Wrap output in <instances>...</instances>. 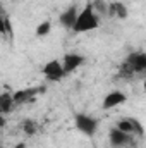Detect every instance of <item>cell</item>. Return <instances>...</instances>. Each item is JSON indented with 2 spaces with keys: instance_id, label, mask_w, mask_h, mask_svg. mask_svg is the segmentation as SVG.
I'll return each instance as SVG.
<instances>
[{
  "instance_id": "obj_1",
  "label": "cell",
  "mask_w": 146,
  "mask_h": 148,
  "mask_svg": "<svg viewBox=\"0 0 146 148\" xmlns=\"http://www.w3.org/2000/svg\"><path fill=\"white\" fill-rule=\"evenodd\" d=\"M100 26V16L96 14L93 3H88L83 10H79V16H77V21L72 28V33L79 35V33H88V31H93Z\"/></svg>"
},
{
  "instance_id": "obj_2",
  "label": "cell",
  "mask_w": 146,
  "mask_h": 148,
  "mask_svg": "<svg viewBox=\"0 0 146 148\" xmlns=\"http://www.w3.org/2000/svg\"><path fill=\"white\" fill-rule=\"evenodd\" d=\"M74 124H76V129L81 131L84 136L88 138H93L96 134V129H98V121L88 114H76L74 115Z\"/></svg>"
},
{
  "instance_id": "obj_3",
  "label": "cell",
  "mask_w": 146,
  "mask_h": 148,
  "mask_svg": "<svg viewBox=\"0 0 146 148\" xmlns=\"http://www.w3.org/2000/svg\"><path fill=\"white\" fill-rule=\"evenodd\" d=\"M41 73L45 76V79H48V81H52V83H59V81H62L64 76H65L62 60H55V59H53V60H48V62L43 66Z\"/></svg>"
},
{
  "instance_id": "obj_4",
  "label": "cell",
  "mask_w": 146,
  "mask_h": 148,
  "mask_svg": "<svg viewBox=\"0 0 146 148\" xmlns=\"http://www.w3.org/2000/svg\"><path fill=\"white\" fill-rule=\"evenodd\" d=\"M108 141L113 148H124L132 141V134H127V133H124L122 129H119V127L115 126V127L110 129Z\"/></svg>"
},
{
  "instance_id": "obj_5",
  "label": "cell",
  "mask_w": 146,
  "mask_h": 148,
  "mask_svg": "<svg viewBox=\"0 0 146 148\" xmlns=\"http://www.w3.org/2000/svg\"><path fill=\"white\" fill-rule=\"evenodd\" d=\"M84 64V57L83 55H79V53H65L64 55V59H62V66H64V71H65V76L67 74L74 73L76 69H79L81 66Z\"/></svg>"
},
{
  "instance_id": "obj_6",
  "label": "cell",
  "mask_w": 146,
  "mask_h": 148,
  "mask_svg": "<svg viewBox=\"0 0 146 148\" xmlns=\"http://www.w3.org/2000/svg\"><path fill=\"white\" fill-rule=\"evenodd\" d=\"M134 73H143L146 71V53L141 52H132L127 55V59L124 60Z\"/></svg>"
},
{
  "instance_id": "obj_7",
  "label": "cell",
  "mask_w": 146,
  "mask_h": 148,
  "mask_svg": "<svg viewBox=\"0 0 146 148\" xmlns=\"http://www.w3.org/2000/svg\"><path fill=\"white\" fill-rule=\"evenodd\" d=\"M77 16H79L77 7H76V5H71V7H67V9L59 16V23H60L65 29H71V31H72L74 24H76V21H77Z\"/></svg>"
},
{
  "instance_id": "obj_8",
  "label": "cell",
  "mask_w": 146,
  "mask_h": 148,
  "mask_svg": "<svg viewBox=\"0 0 146 148\" xmlns=\"http://www.w3.org/2000/svg\"><path fill=\"white\" fill-rule=\"evenodd\" d=\"M127 100V97H126V93H122V91H119V90H113V91H110L108 95L103 98V103H102V107L105 109V110H110V109H115V107H119L120 103H124Z\"/></svg>"
},
{
  "instance_id": "obj_9",
  "label": "cell",
  "mask_w": 146,
  "mask_h": 148,
  "mask_svg": "<svg viewBox=\"0 0 146 148\" xmlns=\"http://www.w3.org/2000/svg\"><path fill=\"white\" fill-rule=\"evenodd\" d=\"M14 105H16L14 95H12L10 91H3V93L0 95V112L5 115V114H9V112L12 110Z\"/></svg>"
},
{
  "instance_id": "obj_10",
  "label": "cell",
  "mask_w": 146,
  "mask_h": 148,
  "mask_svg": "<svg viewBox=\"0 0 146 148\" xmlns=\"http://www.w3.org/2000/svg\"><path fill=\"white\" fill-rule=\"evenodd\" d=\"M0 29H2V35L7 38H14V28L10 24V19L5 12H2V19H0Z\"/></svg>"
},
{
  "instance_id": "obj_11",
  "label": "cell",
  "mask_w": 146,
  "mask_h": 148,
  "mask_svg": "<svg viewBox=\"0 0 146 148\" xmlns=\"http://www.w3.org/2000/svg\"><path fill=\"white\" fill-rule=\"evenodd\" d=\"M21 129H23V133H24V134L33 136V134H36V131H38V124L33 121V119H26V121H23Z\"/></svg>"
},
{
  "instance_id": "obj_12",
  "label": "cell",
  "mask_w": 146,
  "mask_h": 148,
  "mask_svg": "<svg viewBox=\"0 0 146 148\" xmlns=\"http://www.w3.org/2000/svg\"><path fill=\"white\" fill-rule=\"evenodd\" d=\"M98 16H108V3L105 0H93L91 2Z\"/></svg>"
},
{
  "instance_id": "obj_13",
  "label": "cell",
  "mask_w": 146,
  "mask_h": 148,
  "mask_svg": "<svg viewBox=\"0 0 146 148\" xmlns=\"http://www.w3.org/2000/svg\"><path fill=\"white\" fill-rule=\"evenodd\" d=\"M50 31H52V23H50V21H43L41 24H38L36 26L35 35H36L38 38H43V36H46Z\"/></svg>"
},
{
  "instance_id": "obj_14",
  "label": "cell",
  "mask_w": 146,
  "mask_h": 148,
  "mask_svg": "<svg viewBox=\"0 0 146 148\" xmlns=\"http://www.w3.org/2000/svg\"><path fill=\"white\" fill-rule=\"evenodd\" d=\"M117 127L122 129V131L127 133V134H134V126H132L131 117H129V119H120V121L117 122Z\"/></svg>"
},
{
  "instance_id": "obj_15",
  "label": "cell",
  "mask_w": 146,
  "mask_h": 148,
  "mask_svg": "<svg viewBox=\"0 0 146 148\" xmlns=\"http://www.w3.org/2000/svg\"><path fill=\"white\" fill-rule=\"evenodd\" d=\"M115 3V17L117 19H127V16H129V10H127V7L122 3V2H113Z\"/></svg>"
},
{
  "instance_id": "obj_16",
  "label": "cell",
  "mask_w": 146,
  "mask_h": 148,
  "mask_svg": "<svg viewBox=\"0 0 146 148\" xmlns=\"http://www.w3.org/2000/svg\"><path fill=\"white\" fill-rule=\"evenodd\" d=\"M131 121H132V126H134V134H138V136H145V127H143V124H141L139 121L132 119V117H131Z\"/></svg>"
},
{
  "instance_id": "obj_17",
  "label": "cell",
  "mask_w": 146,
  "mask_h": 148,
  "mask_svg": "<svg viewBox=\"0 0 146 148\" xmlns=\"http://www.w3.org/2000/svg\"><path fill=\"white\" fill-rule=\"evenodd\" d=\"M143 88H145V91H146V79H145V83H143Z\"/></svg>"
},
{
  "instance_id": "obj_18",
  "label": "cell",
  "mask_w": 146,
  "mask_h": 148,
  "mask_svg": "<svg viewBox=\"0 0 146 148\" xmlns=\"http://www.w3.org/2000/svg\"><path fill=\"white\" fill-rule=\"evenodd\" d=\"M91 2H93V0H91Z\"/></svg>"
}]
</instances>
